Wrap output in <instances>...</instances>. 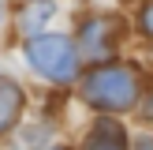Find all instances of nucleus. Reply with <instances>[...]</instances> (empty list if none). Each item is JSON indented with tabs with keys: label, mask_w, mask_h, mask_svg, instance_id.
Listing matches in <instances>:
<instances>
[{
	"label": "nucleus",
	"mask_w": 153,
	"mask_h": 150,
	"mask_svg": "<svg viewBox=\"0 0 153 150\" xmlns=\"http://www.w3.org/2000/svg\"><path fill=\"white\" fill-rule=\"evenodd\" d=\"M52 11H56V8H52V0H30V8L22 11V30L37 38V22H45Z\"/></svg>",
	"instance_id": "nucleus-5"
},
{
	"label": "nucleus",
	"mask_w": 153,
	"mask_h": 150,
	"mask_svg": "<svg viewBox=\"0 0 153 150\" xmlns=\"http://www.w3.org/2000/svg\"><path fill=\"white\" fill-rule=\"evenodd\" d=\"M0 19H4V8H0Z\"/></svg>",
	"instance_id": "nucleus-9"
},
{
	"label": "nucleus",
	"mask_w": 153,
	"mask_h": 150,
	"mask_svg": "<svg viewBox=\"0 0 153 150\" xmlns=\"http://www.w3.org/2000/svg\"><path fill=\"white\" fill-rule=\"evenodd\" d=\"M82 150H127V135H123V128L116 120L101 116L97 128L90 131V139L82 142Z\"/></svg>",
	"instance_id": "nucleus-3"
},
{
	"label": "nucleus",
	"mask_w": 153,
	"mask_h": 150,
	"mask_svg": "<svg viewBox=\"0 0 153 150\" xmlns=\"http://www.w3.org/2000/svg\"><path fill=\"white\" fill-rule=\"evenodd\" d=\"M134 150H153V135H142V139H134Z\"/></svg>",
	"instance_id": "nucleus-7"
},
{
	"label": "nucleus",
	"mask_w": 153,
	"mask_h": 150,
	"mask_svg": "<svg viewBox=\"0 0 153 150\" xmlns=\"http://www.w3.org/2000/svg\"><path fill=\"white\" fill-rule=\"evenodd\" d=\"M146 112H149V116H153V98H149V105H146Z\"/></svg>",
	"instance_id": "nucleus-8"
},
{
	"label": "nucleus",
	"mask_w": 153,
	"mask_h": 150,
	"mask_svg": "<svg viewBox=\"0 0 153 150\" xmlns=\"http://www.w3.org/2000/svg\"><path fill=\"white\" fill-rule=\"evenodd\" d=\"M26 60L52 82H71L79 75V49L64 34H37L26 41Z\"/></svg>",
	"instance_id": "nucleus-1"
},
{
	"label": "nucleus",
	"mask_w": 153,
	"mask_h": 150,
	"mask_svg": "<svg viewBox=\"0 0 153 150\" xmlns=\"http://www.w3.org/2000/svg\"><path fill=\"white\" fill-rule=\"evenodd\" d=\"M82 94H86L90 105H101V109L108 112H120V109H131L134 101H138V79H134V71H127V68H94V71L86 75V86H82Z\"/></svg>",
	"instance_id": "nucleus-2"
},
{
	"label": "nucleus",
	"mask_w": 153,
	"mask_h": 150,
	"mask_svg": "<svg viewBox=\"0 0 153 150\" xmlns=\"http://www.w3.org/2000/svg\"><path fill=\"white\" fill-rule=\"evenodd\" d=\"M19 109H22V90L15 86L11 79H4V75H0V131H7V128L15 124Z\"/></svg>",
	"instance_id": "nucleus-4"
},
{
	"label": "nucleus",
	"mask_w": 153,
	"mask_h": 150,
	"mask_svg": "<svg viewBox=\"0 0 153 150\" xmlns=\"http://www.w3.org/2000/svg\"><path fill=\"white\" fill-rule=\"evenodd\" d=\"M142 30L153 38V4H146V8H142Z\"/></svg>",
	"instance_id": "nucleus-6"
}]
</instances>
